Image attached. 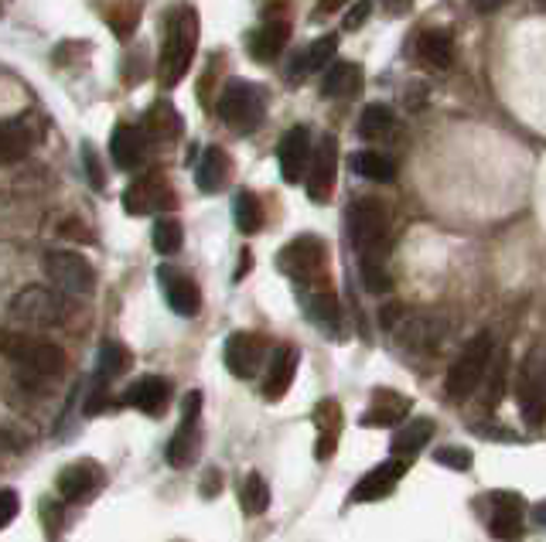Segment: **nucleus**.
<instances>
[{"label":"nucleus","instance_id":"obj_1","mask_svg":"<svg viewBox=\"0 0 546 542\" xmlns=\"http://www.w3.org/2000/svg\"><path fill=\"white\" fill-rule=\"evenodd\" d=\"M198 28H202V24H198L195 7L181 4L168 14L161 58H157V82H161V89H175L188 75V69H192V58L198 48Z\"/></svg>","mask_w":546,"mask_h":542},{"label":"nucleus","instance_id":"obj_2","mask_svg":"<svg viewBox=\"0 0 546 542\" xmlns=\"http://www.w3.org/2000/svg\"><path fill=\"white\" fill-rule=\"evenodd\" d=\"M352 246L359 253V263H386L390 253V208L379 198H355L345 212Z\"/></svg>","mask_w":546,"mask_h":542},{"label":"nucleus","instance_id":"obj_3","mask_svg":"<svg viewBox=\"0 0 546 542\" xmlns=\"http://www.w3.org/2000/svg\"><path fill=\"white\" fill-rule=\"evenodd\" d=\"M492 355H495V341H492V335H488V331H482V335L471 338L468 345L458 352V358L451 362L448 375H444V393H448L454 403L468 399L485 382Z\"/></svg>","mask_w":546,"mask_h":542},{"label":"nucleus","instance_id":"obj_4","mask_svg":"<svg viewBox=\"0 0 546 542\" xmlns=\"http://www.w3.org/2000/svg\"><path fill=\"white\" fill-rule=\"evenodd\" d=\"M215 113H219V120L226 123L229 130L250 133V130L260 127L263 116H267V96H263V89L253 86V82L233 79L222 86Z\"/></svg>","mask_w":546,"mask_h":542},{"label":"nucleus","instance_id":"obj_5","mask_svg":"<svg viewBox=\"0 0 546 542\" xmlns=\"http://www.w3.org/2000/svg\"><path fill=\"white\" fill-rule=\"evenodd\" d=\"M0 355H7L21 369L45 375V379L65 369V352L55 341L24 335V331H0Z\"/></svg>","mask_w":546,"mask_h":542},{"label":"nucleus","instance_id":"obj_6","mask_svg":"<svg viewBox=\"0 0 546 542\" xmlns=\"http://www.w3.org/2000/svg\"><path fill=\"white\" fill-rule=\"evenodd\" d=\"M277 270L297 283H318L328 270V246L318 236H297L277 253Z\"/></svg>","mask_w":546,"mask_h":542},{"label":"nucleus","instance_id":"obj_7","mask_svg":"<svg viewBox=\"0 0 546 542\" xmlns=\"http://www.w3.org/2000/svg\"><path fill=\"white\" fill-rule=\"evenodd\" d=\"M11 314L28 328H59L69 318V304H65L62 290L52 287H24L11 300Z\"/></svg>","mask_w":546,"mask_h":542},{"label":"nucleus","instance_id":"obj_8","mask_svg":"<svg viewBox=\"0 0 546 542\" xmlns=\"http://www.w3.org/2000/svg\"><path fill=\"white\" fill-rule=\"evenodd\" d=\"M45 273L48 280L55 283V290L62 294H93L96 290V270L93 263L82 253H65V249H55V253L45 256Z\"/></svg>","mask_w":546,"mask_h":542},{"label":"nucleus","instance_id":"obj_9","mask_svg":"<svg viewBox=\"0 0 546 542\" xmlns=\"http://www.w3.org/2000/svg\"><path fill=\"white\" fill-rule=\"evenodd\" d=\"M335 174H338V140L332 133L318 140L311 161H308V178H304V188H308V198L318 205H325L335 191Z\"/></svg>","mask_w":546,"mask_h":542},{"label":"nucleus","instance_id":"obj_10","mask_svg":"<svg viewBox=\"0 0 546 542\" xmlns=\"http://www.w3.org/2000/svg\"><path fill=\"white\" fill-rule=\"evenodd\" d=\"M175 188L164 181V174H144L137 178L134 185L123 191V208L127 215H154V212H164V208H175Z\"/></svg>","mask_w":546,"mask_h":542},{"label":"nucleus","instance_id":"obj_11","mask_svg":"<svg viewBox=\"0 0 546 542\" xmlns=\"http://www.w3.org/2000/svg\"><path fill=\"white\" fill-rule=\"evenodd\" d=\"M198 410H202V393H188L181 403V427L175 430V437L168 440V457L171 468H188L198 454Z\"/></svg>","mask_w":546,"mask_h":542},{"label":"nucleus","instance_id":"obj_12","mask_svg":"<svg viewBox=\"0 0 546 542\" xmlns=\"http://www.w3.org/2000/svg\"><path fill=\"white\" fill-rule=\"evenodd\" d=\"M263 358H267V341L260 335H250V331L229 335L226 348H222V362H226V369L233 372L236 379H253V375L263 369Z\"/></svg>","mask_w":546,"mask_h":542},{"label":"nucleus","instance_id":"obj_13","mask_svg":"<svg viewBox=\"0 0 546 542\" xmlns=\"http://www.w3.org/2000/svg\"><path fill=\"white\" fill-rule=\"evenodd\" d=\"M516 399H519V413L526 423H543L546 420V382L543 369L536 362V355H529L519 365V379H516Z\"/></svg>","mask_w":546,"mask_h":542},{"label":"nucleus","instance_id":"obj_14","mask_svg":"<svg viewBox=\"0 0 546 542\" xmlns=\"http://www.w3.org/2000/svg\"><path fill=\"white\" fill-rule=\"evenodd\" d=\"M403 474H407V461H403V457H390V461L376 464L369 474H362V478L355 481L349 502H355V505H359V502H379V498L393 495Z\"/></svg>","mask_w":546,"mask_h":542},{"label":"nucleus","instance_id":"obj_15","mask_svg":"<svg viewBox=\"0 0 546 542\" xmlns=\"http://www.w3.org/2000/svg\"><path fill=\"white\" fill-rule=\"evenodd\" d=\"M526 502L519 491H492V536L499 542L523 539Z\"/></svg>","mask_w":546,"mask_h":542},{"label":"nucleus","instance_id":"obj_16","mask_svg":"<svg viewBox=\"0 0 546 542\" xmlns=\"http://www.w3.org/2000/svg\"><path fill=\"white\" fill-rule=\"evenodd\" d=\"M99 485H103V468L96 461H89V457L65 464L59 471V481H55L65 502H86L89 495H96Z\"/></svg>","mask_w":546,"mask_h":542},{"label":"nucleus","instance_id":"obj_17","mask_svg":"<svg viewBox=\"0 0 546 542\" xmlns=\"http://www.w3.org/2000/svg\"><path fill=\"white\" fill-rule=\"evenodd\" d=\"M110 157L120 171H137L147 161V130L120 123L110 137Z\"/></svg>","mask_w":546,"mask_h":542},{"label":"nucleus","instance_id":"obj_18","mask_svg":"<svg viewBox=\"0 0 546 542\" xmlns=\"http://www.w3.org/2000/svg\"><path fill=\"white\" fill-rule=\"evenodd\" d=\"M157 277H161L164 300H168L171 311L181 314V318H195L198 307H202V294H198L195 280L185 277V273H178V270H168V266H161Z\"/></svg>","mask_w":546,"mask_h":542},{"label":"nucleus","instance_id":"obj_19","mask_svg":"<svg viewBox=\"0 0 546 542\" xmlns=\"http://www.w3.org/2000/svg\"><path fill=\"white\" fill-rule=\"evenodd\" d=\"M123 403L134 406V410H140V413H147V416H161L171 403L168 379H161V375H144V379H137L134 386L123 393Z\"/></svg>","mask_w":546,"mask_h":542},{"label":"nucleus","instance_id":"obj_20","mask_svg":"<svg viewBox=\"0 0 546 542\" xmlns=\"http://www.w3.org/2000/svg\"><path fill=\"white\" fill-rule=\"evenodd\" d=\"M413 58L427 69H451L454 62V35L451 31H441V28H430V31H420L413 38Z\"/></svg>","mask_w":546,"mask_h":542},{"label":"nucleus","instance_id":"obj_21","mask_svg":"<svg viewBox=\"0 0 546 542\" xmlns=\"http://www.w3.org/2000/svg\"><path fill=\"white\" fill-rule=\"evenodd\" d=\"M413 403L403 393H393V389H376L372 393V406L362 413V427H396L410 416Z\"/></svg>","mask_w":546,"mask_h":542},{"label":"nucleus","instance_id":"obj_22","mask_svg":"<svg viewBox=\"0 0 546 542\" xmlns=\"http://www.w3.org/2000/svg\"><path fill=\"white\" fill-rule=\"evenodd\" d=\"M308 127H291L284 133L277 147V161H280V174H284L287 185H297L301 181L304 168H308Z\"/></svg>","mask_w":546,"mask_h":542},{"label":"nucleus","instance_id":"obj_23","mask_svg":"<svg viewBox=\"0 0 546 542\" xmlns=\"http://www.w3.org/2000/svg\"><path fill=\"white\" fill-rule=\"evenodd\" d=\"M287 41H291V24H287V21H267V24H260L250 38H246V52L253 55V62L270 65L273 58H280V52L287 48Z\"/></svg>","mask_w":546,"mask_h":542},{"label":"nucleus","instance_id":"obj_24","mask_svg":"<svg viewBox=\"0 0 546 542\" xmlns=\"http://www.w3.org/2000/svg\"><path fill=\"white\" fill-rule=\"evenodd\" d=\"M314 427H318V440H314V457L328 461L338 447V433H342V406L335 399H321L314 406Z\"/></svg>","mask_w":546,"mask_h":542},{"label":"nucleus","instance_id":"obj_25","mask_svg":"<svg viewBox=\"0 0 546 542\" xmlns=\"http://www.w3.org/2000/svg\"><path fill=\"white\" fill-rule=\"evenodd\" d=\"M297 348L294 345H280L277 352L270 355L267 365V379H263V396L267 399H280L287 396V389L294 386V375H297Z\"/></svg>","mask_w":546,"mask_h":542},{"label":"nucleus","instance_id":"obj_26","mask_svg":"<svg viewBox=\"0 0 546 542\" xmlns=\"http://www.w3.org/2000/svg\"><path fill=\"white\" fill-rule=\"evenodd\" d=\"M229 174H233V161H229V154L222 147H209L195 168V185H198V191H205V195H215V191L226 188Z\"/></svg>","mask_w":546,"mask_h":542},{"label":"nucleus","instance_id":"obj_27","mask_svg":"<svg viewBox=\"0 0 546 542\" xmlns=\"http://www.w3.org/2000/svg\"><path fill=\"white\" fill-rule=\"evenodd\" d=\"M35 147V133L24 120H0V164H18Z\"/></svg>","mask_w":546,"mask_h":542},{"label":"nucleus","instance_id":"obj_28","mask_svg":"<svg viewBox=\"0 0 546 542\" xmlns=\"http://www.w3.org/2000/svg\"><path fill=\"white\" fill-rule=\"evenodd\" d=\"M362 89V69L355 62H332V69L321 79L325 99H352Z\"/></svg>","mask_w":546,"mask_h":542},{"label":"nucleus","instance_id":"obj_29","mask_svg":"<svg viewBox=\"0 0 546 542\" xmlns=\"http://www.w3.org/2000/svg\"><path fill=\"white\" fill-rule=\"evenodd\" d=\"M338 55V35H321L318 41H311L308 48H304L301 55L294 58V79H301V75H311V72H321L325 65H332Z\"/></svg>","mask_w":546,"mask_h":542},{"label":"nucleus","instance_id":"obj_30","mask_svg":"<svg viewBox=\"0 0 546 542\" xmlns=\"http://www.w3.org/2000/svg\"><path fill=\"white\" fill-rule=\"evenodd\" d=\"M308 314L325 335H342V307H338V297L332 290H314L308 297Z\"/></svg>","mask_w":546,"mask_h":542},{"label":"nucleus","instance_id":"obj_31","mask_svg":"<svg viewBox=\"0 0 546 542\" xmlns=\"http://www.w3.org/2000/svg\"><path fill=\"white\" fill-rule=\"evenodd\" d=\"M130 362H134V358H130V352L120 345V341H103V348H99V355H96L93 379L110 386L113 379H120V375L130 369Z\"/></svg>","mask_w":546,"mask_h":542},{"label":"nucleus","instance_id":"obj_32","mask_svg":"<svg viewBox=\"0 0 546 542\" xmlns=\"http://www.w3.org/2000/svg\"><path fill=\"white\" fill-rule=\"evenodd\" d=\"M144 130H147V137L168 144V140L181 137V116L171 103H154L144 116Z\"/></svg>","mask_w":546,"mask_h":542},{"label":"nucleus","instance_id":"obj_33","mask_svg":"<svg viewBox=\"0 0 546 542\" xmlns=\"http://www.w3.org/2000/svg\"><path fill=\"white\" fill-rule=\"evenodd\" d=\"M430 437H434V420H427V416H420V420L403 423V427L393 433V450L403 457V461H407V457L417 454V450L424 447Z\"/></svg>","mask_w":546,"mask_h":542},{"label":"nucleus","instance_id":"obj_34","mask_svg":"<svg viewBox=\"0 0 546 542\" xmlns=\"http://www.w3.org/2000/svg\"><path fill=\"white\" fill-rule=\"evenodd\" d=\"M396 130V120H393V113H390V106H383V103H369L366 110H362L359 116V137L362 140H386L390 133Z\"/></svg>","mask_w":546,"mask_h":542},{"label":"nucleus","instance_id":"obj_35","mask_svg":"<svg viewBox=\"0 0 546 542\" xmlns=\"http://www.w3.org/2000/svg\"><path fill=\"white\" fill-rule=\"evenodd\" d=\"M352 171L369 181H379V185H390L396 178V164L386 154H376V150H359V154H352Z\"/></svg>","mask_w":546,"mask_h":542},{"label":"nucleus","instance_id":"obj_36","mask_svg":"<svg viewBox=\"0 0 546 542\" xmlns=\"http://www.w3.org/2000/svg\"><path fill=\"white\" fill-rule=\"evenodd\" d=\"M233 219L239 225V232H246V236L263 229V205L253 191H239L233 198Z\"/></svg>","mask_w":546,"mask_h":542},{"label":"nucleus","instance_id":"obj_37","mask_svg":"<svg viewBox=\"0 0 546 542\" xmlns=\"http://www.w3.org/2000/svg\"><path fill=\"white\" fill-rule=\"evenodd\" d=\"M239 505L246 515H263L270 508V485L260 474H246L243 488H239Z\"/></svg>","mask_w":546,"mask_h":542},{"label":"nucleus","instance_id":"obj_38","mask_svg":"<svg viewBox=\"0 0 546 542\" xmlns=\"http://www.w3.org/2000/svg\"><path fill=\"white\" fill-rule=\"evenodd\" d=\"M106 21H110L113 35L120 41H127L140 24V4L137 0H120V4H113L110 11H106Z\"/></svg>","mask_w":546,"mask_h":542},{"label":"nucleus","instance_id":"obj_39","mask_svg":"<svg viewBox=\"0 0 546 542\" xmlns=\"http://www.w3.org/2000/svg\"><path fill=\"white\" fill-rule=\"evenodd\" d=\"M181 243H185V229L178 219H157L154 225V249L161 256H175Z\"/></svg>","mask_w":546,"mask_h":542},{"label":"nucleus","instance_id":"obj_40","mask_svg":"<svg viewBox=\"0 0 546 542\" xmlns=\"http://www.w3.org/2000/svg\"><path fill=\"white\" fill-rule=\"evenodd\" d=\"M506 372H509V355L499 352L495 365L488 369V386H485V406H499L502 403V393H506Z\"/></svg>","mask_w":546,"mask_h":542},{"label":"nucleus","instance_id":"obj_41","mask_svg":"<svg viewBox=\"0 0 546 542\" xmlns=\"http://www.w3.org/2000/svg\"><path fill=\"white\" fill-rule=\"evenodd\" d=\"M359 273H362V283H366L369 294H386L393 290V277L386 270V263H359Z\"/></svg>","mask_w":546,"mask_h":542},{"label":"nucleus","instance_id":"obj_42","mask_svg":"<svg viewBox=\"0 0 546 542\" xmlns=\"http://www.w3.org/2000/svg\"><path fill=\"white\" fill-rule=\"evenodd\" d=\"M434 461L441 464V468H451V471H468L471 468V450H465V447H441L434 454Z\"/></svg>","mask_w":546,"mask_h":542},{"label":"nucleus","instance_id":"obj_43","mask_svg":"<svg viewBox=\"0 0 546 542\" xmlns=\"http://www.w3.org/2000/svg\"><path fill=\"white\" fill-rule=\"evenodd\" d=\"M82 164H86V178L89 185H93L96 191H103L106 185V174H103V164H99V154L89 144H82Z\"/></svg>","mask_w":546,"mask_h":542},{"label":"nucleus","instance_id":"obj_44","mask_svg":"<svg viewBox=\"0 0 546 542\" xmlns=\"http://www.w3.org/2000/svg\"><path fill=\"white\" fill-rule=\"evenodd\" d=\"M369 14H372V0H352V7L345 11V18H342V28L345 31L362 28V24L369 21Z\"/></svg>","mask_w":546,"mask_h":542},{"label":"nucleus","instance_id":"obj_45","mask_svg":"<svg viewBox=\"0 0 546 542\" xmlns=\"http://www.w3.org/2000/svg\"><path fill=\"white\" fill-rule=\"evenodd\" d=\"M18 508H21L18 491H11V488L0 491V529H4V525H11L14 519H18Z\"/></svg>","mask_w":546,"mask_h":542},{"label":"nucleus","instance_id":"obj_46","mask_svg":"<svg viewBox=\"0 0 546 542\" xmlns=\"http://www.w3.org/2000/svg\"><path fill=\"white\" fill-rule=\"evenodd\" d=\"M509 0H471V7H475L478 14H495V11H502Z\"/></svg>","mask_w":546,"mask_h":542},{"label":"nucleus","instance_id":"obj_47","mask_svg":"<svg viewBox=\"0 0 546 542\" xmlns=\"http://www.w3.org/2000/svg\"><path fill=\"white\" fill-rule=\"evenodd\" d=\"M410 4H413V0H383L386 14H393V18H403V14L410 11Z\"/></svg>","mask_w":546,"mask_h":542},{"label":"nucleus","instance_id":"obj_48","mask_svg":"<svg viewBox=\"0 0 546 542\" xmlns=\"http://www.w3.org/2000/svg\"><path fill=\"white\" fill-rule=\"evenodd\" d=\"M219 488H222V478H219V471H215V468H212L209 474H205V485H202V495H205V498H212V495H215V491H219Z\"/></svg>","mask_w":546,"mask_h":542},{"label":"nucleus","instance_id":"obj_49","mask_svg":"<svg viewBox=\"0 0 546 542\" xmlns=\"http://www.w3.org/2000/svg\"><path fill=\"white\" fill-rule=\"evenodd\" d=\"M79 225H82V222L72 219V222H65V225H62V232H65V236H69V239H93L86 229H79Z\"/></svg>","mask_w":546,"mask_h":542},{"label":"nucleus","instance_id":"obj_50","mask_svg":"<svg viewBox=\"0 0 546 542\" xmlns=\"http://www.w3.org/2000/svg\"><path fill=\"white\" fill-rule=\"evenodd\" d=\"M342 4H349V0H318V14H332Z\"/></svg>","mask_w":546,"mask_h":542},{"label":"nucleus","instance_id":"obj_51","mask_svg":"<svg viewBox=\"0 0 546 542\" xmlns=\"http://www.w3.org/2000/svg\"><path fill=\"white\" fill-rule=\"evenodd\" d=\"M533 519H536V525H546V502H540L533 508Z\"/></svg>","mask_w":546,"mask_h":542}]
</instances>
